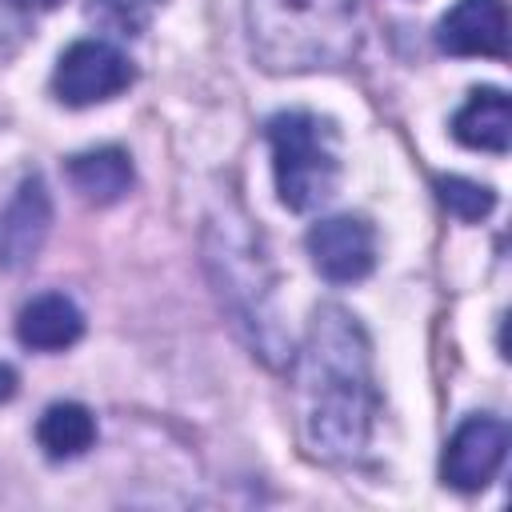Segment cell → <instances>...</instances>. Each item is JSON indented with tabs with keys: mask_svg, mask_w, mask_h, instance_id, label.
<instances>
[{
	"mask_svg": "<svg viewBox=\"0 0 512 512\" xmlns=\"http://www.w3.org/2000/svg\"><path fill=\"white\" fill-rule=\"evenodd\" d=\"M312 268L332 284H356L376 268V232L364 216H324L304 236Z\"/></svg>",
	"mask_w": 512,
	"mask_h": 512,
	"instance_id": "obj_6",
	"label": "cell"
},
{
	"mask_svg": "<svg viewBox=\"0 0 512 512\" xmlns=\"http://www.w3.org/2000/svg\"><path fill=\"white\" fill-rule=\"evenodd\" d=\"M36 440L48 460H76L96 444V416L76 400H56L44 408Z\"/></svg>",
	"mask_w": 512,
	"mask_h": 512,
	"instance_id": "obj_13",
	"label": "cell"
},
{
	"mask_svg": "<svg viewBox=\"0 0 512 512\" xmlns=\"http://www.w3.org/2000/svg\"><path fill=\"white\" fill-rule=\"evenodd\" d=\"M296 416L312 456L344 464L368 448L376 420L372 348L360 320L340 304H320L296 352Z\"/></svg>",
	"mask_w": 512,
	"mask_h": 512,
	"instance_id": "obj_1",
	"label": "cell"
},
{
	"mask_svg": "<svg viewBox=\"0 0 512 512\" xmlns=\"http://www.w3.org/2000/svg\"><path fill=\"white\" fill-rule=\"evenodd\" d=\"M48 232H52V196L48 184L32 172L16 184V192L0 208V268L4 272L28 268L40 256Z\"/></svg>",
	"mask_w": 512,
	"mask_h": 512,
	"instance_id": "obj_8",
	"label": "cell"
},
{
	"mask_svg": "<svg viewBox=\"0 0 512 512\" xmlns=\"http://www.w3.org/2000/svg\"><path fill=\"white\" fill-rule=\"evenodd\" d=\"M268 148H272V176L276 196L292 212H312L336 196L340 184V152L336 132L316 112H276L264 124Z\"/></svg>",
	"mask_w": 512,
	"mask_h": 512,
	"instance_id": "obj_3",
	"label": "cell"
},
{
	"mask_svg": "<svg viewBox=\"0 0 512 512\" xmlns=\"http://www.w3.org/2000/svg\"><path fill=\"white\" fill-rule=\"evenodd\" d=\"M68 184L88 200V204H116L132 188V160L124 148H88L68 160Z\"/></svg>",
	"mask_w": 512,
	"mask_h": 512,
	"instance_id": "obj_12",
	"label": "cell"
},
{
	"mask_svg": "<svg viewBox=\"0 0 512 512\" xmlns=\"http://www.w3.org/2000/svg\"><path fill=\"white\" fill-rule=\"evenodd\" d=\"M436 44L448 56H504L508 48V24L500 0H456L440 24Z\"/></svg>",
	"mask_w": 512,
	"mask_h": 512,
	"instance_id": "obj_9",
	"label": "cell"
},
{
	"mask_svg": "<svg viewBox=\"0 0 512 512\" xmlns=\"http://www.w3.org/2000/svg\"><path fill=\"white\" fill-rule=\"evenodd\" d=\"M12 8H20V12H48V8H56L60 0H8Z\"/></svg>",
	"mask_w": 512,
	"mask_h": 512,
	"instance_id": "obj_17",
	"label": "cell"
},
{
	"mask_svg": "<svg viewBox=\"0 0 512 512\" xmlns=\"http://www.w3.org/2000/svg\"><path fill=\"white\" fill-rule=\"evenodd\" d=\"M156 8L160 0H92V12L120 36H140Z\"/></svg>",
	"mask_w": 512,
	"mask_h": 512,
	"instance_id": "obj_15",
	"label": "cell"
},
{
	"mask_svg": "<svg viewBox=\"0 0 512 512\" xmlns=\"http://www.w3.org/2000/svg\"><path fill=\"white\" fill-rule=\"evenodd\" d=\"M216 244H208V264L216 268L220 280V296L232 308L236 324L248 328V344L256 348V356L264 364H284L292 360L288 340L280 336V324L268 308L272 296V280H264V256L252 248V236L244 228H224L212 224Z\"/></svg>",
	"mask_w": 512,
	"mask_h": 512,
	"instance_id": "obj_4",
	"label": "cell"
},
{
	"mask_svg": "<svg viewBox=\"0 0 512 512\" xmlns=\"http://www.w3.org/2000/svg\"><path fill=\"white\" fill-rule=\"evenodd\" d=\"M436 200L456 220H484L496 208V192L488 184H476L464 176H436Z\"/></svg>",
	"mask_w": 512,
	"mask_h": 512,
	"instance_id": "obj_14",
	"label": "cell"
},
{
	"mask_svg": "<svg viewBox=\"0 0 512 512\" xmlns=\"http://www.w3.org/2000/svg\"><path fill=\"white\" fill-rule=\"evenodd\" d=\"M248 40L268 72L340 68L360 48V0H248Z\"/></svg>",
	"mask_w": 512,
	"mask_h": 512,
	"instance_id": "obj_2",
	"label": "cell"
},
{
	"mask_svg": "<svg viewBox=\"0 0 512 512\" xmlns=\"http://www.w3.org/2000/svg\"><path fill=\"white\" fill-rule=\"evenodd\" d=\"M80 336H84V312L64 292H40L16 316V340L32 352H64Z\"/></svg>",
	"mask_w": 512,
	"mask_h": 512,
	"instance_id": "obj_10",
	"label": "cell"
},
{
	"mask_svg": "<svg viewBox=\"0 0 512 512\" xmlns=\"http://www.w3.org/2000/svg\"><path fill=\"white\" fill-rule=\"evenodd\" d=\"M12 396H16V372L0 364V400H12Z\"/></svg>",
	"mask_w": 512,
	"mask_h": 512,
	"instance_id": "obj_16",
	"label": "cell"
},
{
	"mask_svg": "<svg viewBox=\"0 0 512 512\" xmlns=\"http://www.w3.org/2000/svg\"><path fill=\"white\" fill-rule=\"evenodd\" d=\"M452 136L476 152H508L512 144V104L500 88H476L452 116Z\"/></svg>",
	"mask_w": 512,
	"mask_h": 512,
	"instance_id": "obj_11",
	"label": "cell"
},
{
	"mask_svg": "<svg viewBox=\"0 0 512 512\" xmlns=\"http://www.w3.org/2000/svg\"><path fill=\"white\" fill-rule=\"evenodd\" d=\"M132 80H136L132 60L112 40L88 36L60 52L56 72H52V92L68 108H92V104L120 96Z\"/></svg>",
	"mask_w": 512,
	"mask_h": 512,
	"instance_id": "obj_5",
	"label": "cell"
},
{
	"mask_svg": "<svg viewBox=\"0 0 512 512\" xmlns=\"http://www.w3.org/2000/svg\"><path fill=\"white\" fill-rule=\"evenodd\" d=\"M504 452H508L504 420H496V416H468V420L456 424V432L444 444L440 476L456 492H480L500 472Z\"/></svg>",
	"mask_w": 512,
	"mask_h": 512,
	"instance_id": "obj_7",
	"label": "cell"
}]
</instances>
